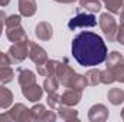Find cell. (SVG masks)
I'll return each mask as SVG.
<instances>
[{
    "label": "cell",
    "mask_w": 124,
    "mask_h": 122,
    "mask_svg": "<svg viewBox=\"0 0 124 122\" xmlns=\"http://www.w3.org/2000/svg\"><path fill=\"white\" fill-rule=\"evenodd\" d=\"M107 46L101 36L81 32L72 40V56L81 66H97L107 59Z\"/></svg>",
    "instance_id": "obj_1"
},
{
    "label": "cell",
    "mask_w": 124,
    "mask_h": 122,
    "mask_svg": "<svg viewBox=\"0 0 124 122\" xmlns=\"http://www.w3.org/2000/svg\"><path fill=\"white\" fill-rule=\"evenodd\" d=\"M100 27H101L102 33L105 34V37L108 39V42H114V40H116V34H117L118 26H117L116 19H114L111 14L102 13V14L100 16Z\"/></svg>",
    "instance_id": "obj_2"
},
{
    "label": "cell",
    "mask_w": 124,
    "mask_h": 122,
    "mask_svg": "<svg viewBox=\"0 0 124 122\" xmlns=\"http://www.w3.org/2000/svg\"><path fill=\"white\" fill-rule=\"evenodd\" d=\"M97 25V19L93 13H78L68 22V27L75 30L78 27H94Z\"/></svg>",
    "instance_id": "obj_3"
},
{
    "label": "cell",
    "mask_w": 124,
    "mask_h": 122,
    "mask_svg": "<svg viewBox=\"0 0 124 122\" xmlns=\"http://www.w3.org/2000/svg\"><path fill=\"white\" fill-rule=\"evenodd\" d=\"M7 55H9L10 61L15 62V63H19V62L25 61V59L29 56V40H26V42H19V43L12 45Z\"/></svg>",
    "instance_id": "obj_4"
},
{
    "label": "cell",
    "mask_w": 124,
    "mask_h": 122,
    "mask_svg": "<svg viewBox=\"0 0 124 122\" xmlns=\"http://www.w3.org/2000/svg\"><path fill=\"white\" fill-rule=\"evenodd\" d=\"M12 121L17 122H28L31 121V109H28L23 103H16L10 108V111L7 112Z\"/></svg>",
    "instance_id": "obj_5"
},
{
    "label": "cell",
    "mask_w": 124,
    "mask_h": 122,
    "mask_svg": "<svg viewBox=\"0 0 124 122\" xmlns=\"http://www.w3.org/2000/svg\"><path fill=\"white\" fill-rule=\"evenodd\" d=\"M29 58H31V61L35 62L36 66H39L48 61V53L42 46L29 40Z\"/></svg>",
    "instance_id": "obj_6"
},
{
    "label": "cell",
    "mask_w": 124,
    "mask_h": 122,
    "mask_svg": "<svg viewBox=\"0 0 124 122\" xmlns=\"http://www.w3.org/2000/svg\"><path fill=\"white\" fill-rule=\"evenodd\" d=\"M74 73H75V70L68 65V62H59V65H58V68H56V78H58V81H59V83H61L62 86H65L66 88V85H68V82H69V79L74 76Z\"/></svg>",
    "instance_id": "obj_7"
},
{
    "label": "cell",
    "mask_w": 124,
    "mask_h": 122,
    "mask_svg": "<svg viewBox=\"0 0 124 122\" xmlns=\"http://www.w3.org/2000/svg\"><path fill=\"white\" fill-rule=\"evenodd\" d=\"M88 119L91 122H104L108 119V109L102 103H97L90 108L88 111Z\"/></svg>",
    "instance_id": "obj_8"
},
{
    "label": "cell",
    "mask_w": 124,
    "mask_h": 122,
    "mask_svg": "<svg viewBox=\"0 0 124 122\" xmlns=\"http://www.w3.org/2000/svg\"><path fill=\"white\" fill-rule=\"evenodd\" d=\"M81 98H82V91H77V89L68 88L61 95V102H62V105L75 106V105H78L81 102Z\"/></svg>",
    "instance_id": "obj_9"
},
{
    "label": "cell",
    "mask_w": 124,
    "mask_h": 122,
    "mask_svg": "<svg viewBox=\"0 0 124 122\" xmlns=\"http://www.w3.org/2000/svg\"><path fill=\"white\" fill-rule=\"evenodd\" d=\"M6 36L10 42L13 43H19V42H26L29 40L28 39V34L26 32L23 30V27L19 25V26H13V27H6Z\"/></svg>",
    "instance_id": "obj_10"
},
{
    "label": "cell",
    "mask_w": 124,
    "mask_h": 122,
    "mask_svg": "<svg viewBox=\"0 0 124 122\" xmlns=\"http://www.w3.org/2000/svg\"><path fill=\"white\" fill-rule=\"evenodd\" d=\"M22 93L23 96L31 101V102H38L40 98H42V93H43V88L39 86L38 83H33L29 86H22Z\"/></svg>",
    "instance_id": "obj_11"
},
{
    "label": "cell",
    "mask_w": 124,
    "mask_h": 122,
    "mask_svg": "<svg viewBox=\"0 0 124 122\" xmlns=\"http://www.w3.org/2000/svg\"><path fill=\"white\" fill-rule=\"evenodd\" d=\"M35 34L38 39L40 40H49L54 34V30H52V26L48 23V22H40L36 25L35 27Z\"/></svg>",
    "instance_id": "obj_12"
},
{
    "label": "cell",
    "mask_w": 124,
    "mask_h": 122,
    "mask_svg": "<svg viewBox=\"0 0 124 122\" xmlns=\"http://www.w3.org/2000/svg\"><path fill=\"white\" fill-rule=\"evenodd\" d=\"M38 4L35 0H19V12L25 17H31L36 13Z\"/></svg>",
    "instance_id": "obj_13"
},
{
    "label": "cell",
    "mask_w": 124,
    "mask_h": 122,
    "mask_svg": "<svg viewBox=\"0 0 124 122\" xmlns=\"http://www.w3.org/2000/svg\"><path fill=\"white\" fill-rule=\"evenodd\" d=\"M58 116L63 121H78V111H75L72 106L68 105H61L58 109Z\"/></svg>",
    "instance_id": "obj_14"
},
{
    "label": "cell",
    "mask_w": 124,
    "mask_h": 122,
    "mask_svg": "<svg viewBox=\"0 0 124 122\" xmlns=\"http://www.w3.org/2000/svg\"><path fill=\"white\" fill-rule=\"evenodd\" d=\"M58 65H59L58 61H49V59H48L43 65L36 66V69H38V73H39L40 76H51V75H55V73H56Z\"/></svg>",
    "instance_id": "obj_15"
},
{
    "label": "cell",
    "mask_w": 124,
    "mask_h": 122,
    "mask_svg": "<svg viewBox=\"0 0 124 122\" xmlns=\"http://www.w3.org/2000/svg\"><path fill=\"white\" fill-rule=\"evenodd\" d=\"M17 81L20 83V86H29L36 83V76L35 73L29 69H19V75H17Z\"/></svg>",
    "instance_id": "obj_16"
},
{
    "label": "cell",
    "mask_w": 124,
    "mask_h": 122,
    "mask_svg": "<svg viewBox=\"0 0 124 122\" xmlns=\"http://www.w3.org/2000/svg\"><path fill=\"white\" fill-rule=\"evenodd\" d=\"M87 86H88V83H87L85 75H78V73H74V76L69 79V82L66 85V88L77 89V91H84Z\"/></svg>",
    "instance_id": "obj_17"
},
{
    "label": "cell",
    "mask_w": 124,
    "mask_h": 122,
    "mask_svg": "<svg viewBox=\"0 0 124 122\" xmlns=\"http://www.w3.org/2000/svg\"><path fill=\"white\" fill-rule=\"evenodd\" d=\"M12 103H13V93L7 88H4V85H0V108L7 109L10 108Z\"/></svg>",
    "instance_id": "obj_18"
},
{
    "label": "cell",
    "mask_w": 124,
    "mask_h": 122,
    "mask_svg": "<svg viewBox=\"0 0 124 122\" xmlns=\"http://www.w3.org/2000/svg\"><path fill=\"white\" fill-rule=\"evenodd\" d=\"M107 98L113 105H120V103L124 102V91L120 89V88H113V89L108 91Z\"/></svg>",
    "instance_id": "obj_19"
},
{
    "label": "cell",
    "mask_w": 124,
    "mask_h": 122,
    "mask_svg": "<svg viewBox=\"0 0 124 122\" xmlns=\"http://www.w3.org/2000/svg\"><path fill=\"white\" fill-rule=\"evenodd\" d=\"M59 88V81L56 78V75H51V76H46L45 82H43V91H46L48 93L51 92H56Z\"/></svg>",
    "instance_id": "obj_20"
},
{
    "label": "cell",
    "mask_w": 124,
    "mask_h": 122,
    "mask_svg": "<svg viewBox=\"0 0 124 122\" xmlns=\"http://www.w3.org/2000/svg\"><path fill=\"white\" fill-rule=\"evenodd\" d=\"M85 79L87 83L90 86H97L98 83H101V70L100 69H91L85 73Z\"/></svg>",
    "instance_id": "obj_21"
},
{
    "label": "cell",
    "mask_w": 124,
    "mask_h": 122,
    "mask_svg": "<svg viewBox=\"0 0 124 122\" xmlns=\"http://www.w3.org/2000/svg\"><path fill=\"white\" fill-rule=\"evenodd\" d=\"M81 7H84L85 10H88L90 13H97L101 10V0H79Z\"/></svg>",
    "instance_id": "obj_22"
},
{
    "label": "cell",
    "mask_w": 124,
    "mask_h": 122,
    "mask_svg": "<svg viewBox=\"0 0 124 122\" xmlns=\"http://www.w3.org/2000/svg\"><path fill=\"white\" fill-rule=\"evenodd\" d=\"M105 69H108L111 72V75H113L116 82L124 83V63H120V65L113 66V68H105Z\"/></svg>",
    "instance_id": "obj_23"
},
{
    "label": "cell",
    "mask_w": 124,
    "mask_h": 122,
    "mask_svg": "<svg viewBox=\"0 0 124 122\" xmlns=\"http://www.w3.org/2000/svg\"><path fill=\"white\" fill-rule=\"evenodd\" d=\"M107 65H105V68H113V66H117V65H120V63H124V58L121 53H118V52H111L110 55H107Z\"/></svg>",
    "instance_id": "obj_24"
},
{
    "label": "cell",
    "mask_w": 124,
    "mask_h": 122,
    "mask_svg": "<svg viewBox=\"0 0 124 122\" xmlns=\"http://www.w3.org/2000/svg\"><path fill=\"white\" fill-rule=\"evenodd\" d=\"M102 1L108 9V12L111 13H120V10H123L124 7V0H102Z\"/></svg>",
    "instance_id": "obj_25"
},
{
    "label": "cell",
    "mask_w": 124,
    "mask_h": 122,
    "mask_svg": "<svg viewBox=\"0 0 124 122\" xmlns=\"http://www.w3.org/2000/svg\"><path fill=\"white\" fill-rule=\"evenodd\" d=\"M45 112H46L45 106H43L42 103H36L35 106H32V108H31V118H32V121H42V118H43Z\"/></svg>",
    "instance_id": "obj_26"
},
{
    "label": "cell",
    "mask_w": 124,
    "mask_h": 122,
    "mask_svg": "<svg viewBox=\"0 0 124 122\" xmlns=\"http://www.w3.org/2000/svg\"><path fill=\"white\" fill-rule=\"evenodd\" d=\"M13 78H15V72H13V69L10 66H6V68H3L0 70V83L6 85V83L12 82Z\"/></svg>",
    "instance_id": "obj_27"
},
{
    "label": "cell",
    "mask_w": 124,
    "mask_h": 122,
    "mask_svg": "<svg viewBox=\"0 0 124 122\" xmlns=\"http://www.w3.org/2000/svg\"><path fill=\"white\" fill-rule=\"evenodd\" d=\"M46 102H48V105H49L51 109L56 111V109L62 105L61 95H58L56 92H51V93H48V99H46Z\"/></svg>",
    "instance_id": "obj_28"
},
{
    "label": "cell",
    "mask_w": 124,
    "mask_h": 122,
    "mask_svg": "<svg viewBox=\"0 0 124 122\" xmlns=\"http://www.w3.org/2000/svg\"><path fill=\"white\" fill-rule=\"evenodd\" d=\"M19 25H20V16H17V14H12V16L6 17V20H4L6 27H13V26H19Z\"/></svg>",
    "instance_id": "obj_29"
},
{
    "label": "cell",
    "mask_w": 124,
    "mask_h": 122,
    "mask_svg": "<svg viewBox=\"0 0 124 122\" xmlns=\"http://www.w3.org/2000/svg\"><path fill=\"white\" fill-rule=\"evenodd\" d=\"M113 82H116V81H114V78H113L111 72H110L108 69H104V70H101V83L110 85V83H113Z\"/></svg>",
    "instance_id": "obj_30"
},
{
    "label": "cell",
    "mask_w": 124,
    "mask_h": 122,
    "mask_svg": "<svg viewBox=\"0 0 124 122\" xmlns=\"http://www.w3.org/2000/svg\"><path fill=\"white\" fill-rule=\"evenodd\" d=\"M10 63H12V61H10L7 53H1L0 55V70L3 68H6V66H10Z\"/></svg>",
    "instance_id": "obj_31"
},
{
    "label": "cell",
    "mask_w": 124,
    "mask_h": 122,
    "mask_svg": "<svg viewBox=\"0 0 124 122\" xmlns=\"http://www.w3.org/2000/svg\"><path fill=\"white\" fill-rule=\"evenodd\" d=\"M116 39H117V42H118V43L124 45V23H121V25H120V27L117 29Z\"/></svg>",
    "instance_id": "obj_32"
},
{
    "label": "cell",
    "mask_w": 124,
    "mask_h": 122,
    "mask_svg": "<svg viewBox=\"0 0 124 122\" xmlns=\"http://www.w3.org/2000/svg\"><path fill=\"white\" fill-rule=\"evenodd\" d=\"M55 119H56V114L54 112V109L46 111L45 115H43V118H42V121H51V122H54Z\"/></svg>",
    "instance_id": "obj_33"
},
{
    "label": "cell",
    "mask_w": 124,
    "mask_h": 122,
    "mask_svg": "<svg viewBox=\"0 0 124 122\" xmlns=\"http://www.w3.org/2000/svg\"><path fill=\"white\" fill-rule=\"evenodd\" d=\"M4 20H6V14L3 10H0V36L3 33V25H4Z\"/></svg>",
    "instance_id": "obj_34"
},
{
    "label": "cell",
    "mask_w": 124,
    "mask_h": 122,
    "mask_svg": "<svg viewBox=\"0 0 124 122\" xmlns=\"http://www.w3.org/2000/svg\"><path fill=\"white\" fill-rule=\"evenodd\" d=\"M0 121H12V119H10L9 114H1L0 115Z\"/></svg>",
    "instance_id": "obj_35"
},
{
    "label": "cell",
    "mask_w": 124,
    "mask_h": 122,
    "mask_svg": "<svg viewBox=\"0 0 124 122\" xmlns=\"http://www.w3.org/2000/svg\"><path fill=\"white\" fill-rule=\"evenodd\" d=\"M55 1H58V3H63V4H69V3H74V1H77V0H55Z\"/></svg>",
    "instance_id": "obj_36"
},
{
    "label": "cell",
    "mask_w": 124,
    "mask_h": 122,
    "mask_svg": "<svg viewBox=\"0 0 124 122\" xmlns=\"http://www.w3.org/2000/svg\"><path fill=\"white\" fill-rule=\"evenodd\" d=\"M120 22H121V23H124V9L120 12Z\"/></svg>",
    "instance_id": "obj_37"
},
{
    "label": "cell",
    "mask_w": 124,
    "mask_h": 122,
    "mask_svg": "<svg viewBox=\"0 0 124 122\" xmlns=\"http://www.w3.org/2000/svg\"><path fill=\"white\" fill-rule=\"evenodd\" d=\"M10 0H0V6H7Z\"/></svg>",
    "instance_id": "obj_38"
},
{
    "label": "cell",
    "mask_w": 124,
    "mask_h": 122,
    "mask_svg": "<svg viewBox=\"0 0 124 122\" xmlns=\"http://www.w3.org/2000/svg\"><path fill=\"white\" fill-rule=\"evenodd\" d=\"M121 119L124 121V108H123V111H121Z\"/></svg>",
    "instance_id": "obj_39"
},
{
    "label": "cell",
    "mask_w": 124,
    "mask_h": 122,
    "mask_svg": "<svg viewBox=\"0 0 124 122\" xmlns=\"http://www.w3.org/2000/svg\"><path fill=\"white\" fill-rule=\"evenodd\" d=\"M1 53H3V52H0V55H1Z\"/></svg>",
    "instance_id": "obj_40"
}]
</instances>
